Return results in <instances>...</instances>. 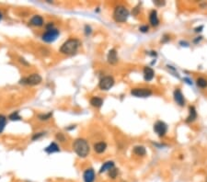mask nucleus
<instances>
[{
    "mask_svg": "<svg viewBox=\"0 0 207 182\" xmlns=\"http://www.w3.org/2000/svg\"><path fill=\"white\" fill-rule=\"evenodd\" d=\"M73 150L75 153L82 158H85L88 156L90 147L86 139L83 138H77L73 143Z\"/></svg>",
    "mask_w": 207,
    "mask_h": 182,
    "instance_id": "obj_1",
    "label": "nucleus"
},
{
    "mask_svg": "<svg viewBox=\"0 0 207 182\" xmlns=\"http://www.w3.org/2000/svg\"><path fill=\"white\" fill-rule=\"evenodd\" d=\"M79 46L80 41L77 39H69L62 44L60 48V52L66 55H72L77 52Z\"/></svg>",
    "mask_w": 207,
    "mask_h": 182,
    "instance_id": "obj_2",
    "label": "nucleus"
},
{
    "mask_svg": "<svg viewBox=\"0 0 207 182\" xmlns=\"http://www.w3.org/2000/svg\"><path fill=\"white\" fill-rule=\"evenodd\" d=\"M130 16V12L128 8L123 5H119L114 8L113 11V18L118 23H124L127 21Z\"/></svg>",
    "mask_w": 207,
    "mask_h": 182,
    "instance_id": "obj_3",
    "label": "nucleus"
},
{
    "mask_svg": "<svg viewBox=\"0 0 207 182\" xmlns=\"http://www.w3.org/2000/svg\"><path fill=\"white\" fill-rule=\"evenodd\" d=\"M46 31L42 34L41 39L45 42H53L54 41L57 37L59 36V30L54 28V25L50 22L49 24L46 25Z\"/></svg>",
    "mask_w": 207,
    "mask_h": 182,
    "instance_id": "obj_4",
    "label": "nucleus"
},
{
    "mask_svg": "<svg viewBox=\"0 0 207 182\" xmlns=\"http://www.w3.org/2000/svg\"><path fill=\"white\" fill-rule=\"evenodd\" d=\"M41 81H42V78L39 74H32V75L27 76L26 78L21 79L20 84H25V85H29V86H36V85L41 84Z\"/></svg>",
    "mask_w": 207,
    "mask_h": 182,
    "instance_id": "obj_5",
    "label": "nucleus"
},
{
    "mask_svg": "<svg viewBox=\"0 0 207 182\" xmlns=\"http://www.w3.org/2000/svg\"><path fill=\"white\" fill-rule=\"evenodd\" d=\"M114 85V79L112 76H104L100 79V83H99V87L101 89V90H104V91H107L109 89H111Z\"/></svg>",
    "mask_w": 207,
    "mask_h": 182,
    "instance_id": "obj_6",
    "label": "nucleus"
},
{
    "mask_svg": "<svg viewBox=\"0 0 207 182\" xmlns=\"http://www.w3.org/2000/svg\"><path fill=\"white\" fill-rule=\"evenodd\" d=\"M154 132L159 136V137H164L168 132V126L167 124L162 122V121H158L154 124Z\"/></svg>",
    "mask_w": 207,
    "mask_h": 182,
    "instance_id": "obj_7",
    "label": "nucleus"
},
{
    "mask_svg": "<svg viewBox=\"0 0 207 182\" xmlns=\"http://www.w3.org/2000/svg\"><path fill=\"white\" fill-rule=\"evenodd\" d=\"M152 90L149 88H133L131 90V95L136 98H147L152 95Z\"/></svg>",
    "mask_w": 207,
    "mask_h": 182,
    "instance_id": "obj_8",
    "label": "nucleus"
},
{
    "mask_svg": "<svg viewBox=\"0 0 207 182\" xmlns=\"http://www.w3.org/2000/svg\"><path fill=\"white\" fill-rule=\"evenodd\" d=\"M173 97H174V100L175 102L181 106V107H183L185 105V99H184V96L182 92V90L180 88H176L174 90V93H173Z\"/></svg>",
    "mask_w": 207,
    "mask_h": 182,
    "instance_id": "obj_9",
    "label": "nucleus"
},
{
    "mask_svg": "<svg viewBox=\"0 0 207 182\" xmlns=\"http://www.w3.org/2000/svg\"><path fill=\"white\" fill-rule=\"evenodd\" d=\"M84 182H94L96 180V174L93 168H88L83 174Z\"/></svg>",
    "mask_w": 207,
    "mask_h": 182,
    "instance_id": "obj_10",
    "label": "nucleus"
},
{
    "mask_svg": "<svg viewBox=\"0 0 207 182\" xmlns=\"http://www.w3.org/2000/svg\"><path fill=\"white\" fill-rule=\"evenodd\" d=\"M107 60H108V63L112 65L118 63V55H117V51L115 49H111L109 51L107 55Z\"/></svg>",
    "mask_w": 207,
    "mask_h": 182,
    "instance_id": "obj_11",
    "label": "nucleus"
},
{
    "mask_svg": "<svg viewBox=\"0 0 207 182\" xmlns=\"http://www.w3.org/2000/svg\"><path fill=\"white\" fill-rule=\"evenodd\" d=\"M143 74H144V78L146 81L147 82H150L154 76H155V72L154 70L151 68V67H148V66H146L144 68V71H143Z\"/></svg>",
    "mask_w": 207,
    "mask_h": 182,
    "instance_id": "obj_12",
    "label": "nucleus"
},
{
    "mask_svg": "<svg viewBox=\"0 0 207 182\" xmlns=\"http://www.w3.org/2000/svg\"><path fill=\"white\" fill-rule=\"evenodd\" d=\"M197 118V111L195 110V108L193 106H190L189 108V115L186 119V122L188 123H191V122H193Z\"/></svg>",
    "mask_w": 207,
    "mask_h": 182,
    "instance_id": "obj_13",
    "label": "nucleus"
},
{
    "mask_svg": "<svg viewBox=\"0 0 207 182\" xmlns=\"http://www.w3.org/2000/svg\"><path fill=\"white\" fill-rule=\"evenodd\" d=\"M149 22L152 26L157 27L159 24V18L158 16V12L156 10H152L149 14Z\"/></svg>",
    "mask_w": 207,
    "mask_h": 182,
    "instance_id": "obj_14",
    "label": "nucleus"
},
{
    "mask_svg": "<svg viewBox=\"0 0 207 182\" xmlns=\"http://www.w3.org/2000/svg\"><path fill=\"white\" fill-rule=\"evenodd\" d=\"M115 168V164H114V162L113 161H107V162H105L102 166H101V168H100V173L101 174V173H105V172H109V171H111L112 168Z\"/></svg>",
    "mask_w": 207,
    "mask_h": 182,
    "instance_id": "obj_15",
    "label": "nucleus"
},
{
    "mask_svg": "<svg viewBox=\"0 0 207 182\" xmlns=\"http://www.w3.org/2000/svg\"><path fill=\"white\" fill-rule=\"evenodd\" d=\"M93 148H94V151L97 154H102L107 149V144L105 142H99V143H96L94 145Z\"/></svg>",
    "mask_w": 207,
    "mask_h": 182,
    "instance_id": "obj_16",
    "label": "nucleus"
},
{
    "mask_svg": "<svg viewBox=\"0 0 207 182\" xmlns=\"http://www.w3.org/2000/svg\"><path fill=\"white\" fill-rule=\"evenodd\" d=\"M29 24L32 26H35V27H41L43 25V18H42V17L39 16V15H35L29 20Z\"/></svg>",
    "mask_w": 207,
    "mask_h": 182,
    "instance_id": "obj_17",
    "label": "nucleus"
},
{
    "mask_svg": "<svg viewBox=\"0 0 207 182\" xmlns=\"http://www.w3.org/2000/svg\"><path fill=\"white\" fill-rule=\"evenodd\" d=\"M133 153L138 157H145L146 155V149L143 145H136L133 149Z\"/></svg>",
    "mask_w": 207,
    "mask_h": 182,
    "instance_id": "obj_18",
    "label": "nucleus"
},
{
    "mask_svg": "<svg viewBox=\"0 0 207 182\" xmlns=\"http://www.w3.org/2000/svg\"><path fill=\"white\" fill-rule=\"evenodd\" d=\"M44 151L47 153V154H53V153H56V152H59L60 151V148L58 146V145L56 143H52L50 144V145H48Z\"/></svg>",
    "mask_w": 207,
    "mask_h": 182,
    "instance_id": "obj_19",
    "label": "nucleus"
},
{
    "mask_svg": "<svg viewBox=\"0 0 207 182\" xmlns=\"http://www.w3.org/2000/svg\"><path fill=\"white\" fill-rule=\"evenodd\" d=\"M90 104L95 108H100L103 104V99L99 97H93L90 99Z\"/></svg>",
    "mask_w": 207,
    "mask_h": 182,
    "instance_id": "obj_20",
    "label": "nucleus"
},
{
    "mask_svg": "<svg viewBox=\"0 0 207 182\" xmlns=\"http://www.w3.org/2000/svg\"><path fill=\"white\" fill-rule=\"evenodd\" d=\"M196 84L199 87L201 88H205L207 87V80L204 77H199L196 80Z\"/></svg>",
    "mask_w": 207,
    "mask_h": 182,
    "instance_id": "obj_21",
    "label": "nucleus"
},
{
    "mask_svg": "<svg viewBox=\"0 0 207 182\" xmlns=\"http://www.w3.org/2000/svg\"><path fill=\"white\" fill-rule=\"evenodd\" d=\"M53 116V112H49V113H42V114H39L38 115V118L41 120V121H47L49 119H51V117Z\"/></svg>",
    "mask_w": 207,
    "mask_h": 182,
    "instance_id": "obj_22",
    "label": "nucleus"
},
{
    "mask_svg": "<svg viewBox=\"0 0 207 182\" xmlns=\"http://www.w3.org/2000/svg\"><path fill=\"white\" fill-rule=\"evenodd\" d=\"M6 124V117L4 115H0V133L3 132Z\"/></svg>",
    "mask_w": 207,
    "mask_h": 182,
    "instance_id": "obj_23",
    "label": "nucleus"
},
{
    "mask_svg": "<svg viewBox=\"0 0 207 182\" xmlns=\"http://www.w3.org/2000/svg\"><path fill=\"white\" fill-rule=\"evenodd\" d=\"M108 173H109V177H110L111 179L115 180V179L117 178L118 174H119V170H118L116 168H112L111 171H109Z\"/></svg>",
    "mask_w": 207,
    "mask_h": 182,
    "instance_id": "obj_24",
    "label": "nucleus"
},
{
    "mask_svg": "<svg viewBox=\"0 0 207 182\" xmlns=\"http://www.w3.org/2000/svg\"><path fill=\"white\" fill-rule=\"evenodd\" d=\"M8 119H9L10 121H19V120L21 119V117L19 116V114H18V111H15V112L11 113V114L8 116Z\"/></svg>",
    "mask_w": 207,
    "mask_h": 182,
    "instance_id": "obj_25",
    "label": "nucleus"
},
{
    "mask_svg": "<svg viewBox=\"0 0 207 182\" xmlns=\"http://www.w3.org/2000/svg\"><path fill=\"white\" fill-rule=\"evenodd\" d=\"M56 140H58L59 142H64L65 141V136L64 135V134L62 133H58L55 136Z\"/></svg>",
    "mask_w": 207,
    "mask_h": 182,
    "instance_id": "obj_26",
    "label": "nucleus"
},
{
    "mask_svg": "<svg viewBox=\"0 0 207 182\" xmlns=\"http://www.w3.org/2000/svg\"><path fill=\"white\" fill-rule=\"evenodd\" d=\"M44 135V133H39V134H35L33 136H32V140L33 141H36V140H38V139H40L41 136H43Z\"/></svg>",
    "mask_w": 207,
    "mask_h": 182,
    "instance_id": "obj_27",
    "label": "nucleus"
},
{
    "mask_svg": "<svg viewBox=\"0 0 207 182\" xmlns=\"http://www.w3.org/2000/svg\"><path fill=\"white\" fill-rule=\"evenodd\" d=\"M148 29H149V27L147 26V25H143V26H141L140 28H139V30L141 31V32H147L148 31Z\"/></svg>",
    "mask_w": 207,
    "mask_h": 182,
    "instance_id": "obj_28",
    "label": "nucleus"
},
{
    "mask_svg": "<svg viewBox=\"0 0 207 182\" xmlns=\"http://www.w3.org/2000/svg\"><path fill=\"white\" fill-rule=\"evenodd\" d=\"M85 32H86L87 35H89V34L91 33V28H90L89 26L87 25V26H86V31H85Z\"/></svg>",
    "mask_w": 207,
    "mask_h": 182,
    "instance_id": "obj_29",
    "label": "nucleus"
},
{
    "mask_svg": "<svg viewBox=\"0 0 207 182\" xmlns=\"http://www.w3.org/2000/svg\"><path fill=\"white\" fill-rule=\"evenodd\" d=\"M154 3H155L156 5H158V6H162V5H164V4H165V2H159V0L155 1Z\"/></svg>",
    "mask_w": 207,
    "mask_h": 182,
    "instance_id": "obj_30",
    "label": "nucleus"
},
{
    "mask_svg": "<svg viewBox=\"0 0 207 182\" xmlns=\"http://www.w3.org/2000/svg\"><path fill=\"white\" fill-rule=\"evenodd\" d=\"M202 29H203V26H201L200 28H196V29H195V31H196V32H199V31H201Z\"/></svg>",
    "mask_w": 207,
    "mask_h": 182,
    "instance_id": "obj_31",
    "label": "nucleus"
},
{
    "mask_svg": "<svg viewBox=\"0 0 207 182\" xmlns=\"http://www.w3.org/2000/svg\"><path fill=\"white\" fill-rule=\"evenodd\" d=\"M1 19H2V14L0 13V20H1Z\"/></svg>",
    "mask_w": 207,
    "mask_h": 182,
    "instance_id": "obj_32",
    "label": "nucleus"
}]
</instances>
